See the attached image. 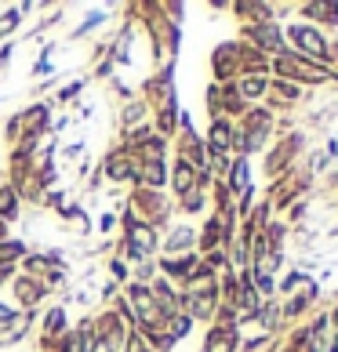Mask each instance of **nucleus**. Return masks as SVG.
Segmentation results:
<instances>
[{
	"mask_svg": "<svg viewBox=\"0 0 338 352\" xmlns=\"http://www.w3.org/2000/svg\"><path fill=\"white\" fill-rule=\"evenodd\" d=\"M331 236H338V226H335V229H331Z\"/></svg>",
	"mask_w": 338,
	"mask_h": 352,
	"instance_id": "f3484780",
	"label": "nucleus"
},
{
	"mask_svg": "<svg viewBox=\"0 0 338 352\" xmlns=\"http://www.w3.org/2000/svg\"><path fill=\"white\" fill-rule=\"evenodd\" d=\"M113 276H116V280H127V265L120 262V258L113 262Z\"/></svg>",
	"mask_w": 338,
	"mask_h": 352,
	"instance_id": "4468645a",
	"label": "nucleus"
},
{
	"mask_svg": "<svg viewBox=\"0 0 338 352\" xmlns=\"http://www.w3.org/2000/svg\"><path fill=\"white\" fill-rule=\"evenodd\" d=\"M15 320H19V312L11 309V305H4V302H0V323H15Z\"/></svg>",
	"mask_w": 338,
	"mask_h": 352,
	"instance_id": "ddd939ff",
	"label": "nucleus"
},
{
	"mask_svg": "<svg viewBox=\"0 0 338 352\" xmlns=\"http://www.w3.org/2000/svg\"><path fill=\"white\" fill-rule=\"evenodd\" d=\"M189 189H197V171H193V164L182 156V160L175 164V192H178V197H186Z\"/></svg>",
	"mask_w": 338,
	"mask_h": 352,
	"instance_id": "20e7f679",
	"label": "nucleus"
},
{
	"mask_svg": "<svg viewBox=\"0 0 338 352\" xmlns=\"http://www.w3.org/2000/svg\"><path fill=\"white\" fill-rule=\"evenodd\" d=\"M102 22H106V11H91V15H87V22L81 25V30H76V36H84L87 30H95V25H102Z\"/></svg>",
	"mask_w": 338,
	"mask_h": 352,
	"instance_id": "9b49d317",
	"label": "nucleus"
},
{
	"mask_svg": "<svg viewBox=\"0 0 338 352\" xmlns=\"http://www.w3.org/2000/svg\"><path fill=\"white\" fill-rule=\"evenodd\" d=\"M302 11H306V15H320V22L338 25V4H306Z\"/></svg>",
	"mask_w": 338,
	"mask_h": 352,
	"instance_id": "423d86ee",
	"label": "nucleus"
},
{
	"mask_svg": "<svg viewBox=\"0 0 338 352\" xmlns=\"http://www.w3.org/2000/svg\"><path fill=\"white\" fill-rule=\"evenodd\" d=\"M124 236H127V254L131 258H149L157 251V232H153V226H146L142 218L124 221Z\"/></svg>",
	"mask_w": 338,
	"mask_h": 352,
	"instance_id": "f03ea898",
	"label": "nucleus"
},
{
	"mask_svg": "<svg viewBox=\"0 0 338 352\" xmlns=\"http://www.w3.org/2000/svg\"><path fill=\"white\" fill-rule=\"evenodd\" d=\"M0 236H4V218H0Z\"/></svg>",
	"mask_w": 338,
	"mask_h": 352,
	"instance_id": "dca6fc26",
	"label": "nucleus"
},
{
	"mask_svg": "<svg viewBox=\"0 0 338 352\" xmlns=\"http://www.w3.org/2000/svg\"><path fill=\"white\" fill-rule=\"evenodd\" d=\"M15 291H19V298H22V305H33L36 298L44 294V287H41V283H30V276H19V280H15Z\"/></svg>",
	"mask_w": 338,
	"mask_h": 352,
	"instance_id": "39448f33",
	"label": "nucleus"
},
{
	"mask_svg": "<svg viewBox=\"0 0 338 352\" xmlns=\"http://www.w3.org/2000/svg\"><path fill=\"white\" fill-rule=\"evenodd\" d=\"M62 323H66V309H51V316H47V327H44V334H47V338H55Z\"/></svg>",
	"mask_w": 338,
	"mask_h": 352,
	"instance_id": "9d476101",
	"label": "nucleus"
},
{
	"mask_svg": "<svg viewBox=\"0 0 338 352\" xmlns=\"http://www.w3.org/2000/svg\"><path fill=\"white\" fill-rule=\"evenodd\" d=\"M189 240H193V229H189V226H182V229L171 232V240H167L164 251H167V254H178V247H186Z\"/></svg>",
	"mask_w": 338,
	"mask_h": 352,
	"instance_id": "6e6552de",
	"label": "nucleus"
},
{
	"mask_svg": "<svg viewBox=\"0 0 338 352\" xmlns=\"http://www.w3.org/2000/svg\"><path fill=\"white\" fill-rule=\"evenodd\" d=\"M113 221H116V218H113V214H106V218L98 221V229H102V232H109V229H113Z\"/></svg>",
	"mask_w": 338,
	"mask_h": 352,
	"instance_id": "2eb2a0df",
	"label": "nucleus"
},
{
	"mask_svg": "<svg viewBox=\"0 0 338 352\" xmlns=\"http://www.w3.org/2000/svg\"><path fill=\"white\" fill-rule=\"evenodd\" d=\"M288 41L298 44V58H328L331 55V44H328V36H324L320 30H309V25H291L288 30Z\"/></svg>",
	"mask_w": 338,
	"mask_h": 352,
	"instance_id": "f257e3e1",
	"label": "nucleus"
},
{
	"mask_svg": "<svg viewBox=\"0 0 338 352\" xmlns=\"http://www.w3.org/2000/svg\"><path fill=\"white\" fill-rule=\"evenodd\" d=\"M251 41L258 44V47H266V51H284V41H280V30L273 22H258L255 30H251Z\"/></svg>",
	"mask_w": 338,
	"mask_h": 352,
	"instance_id": "7ed1b4c3",
	"label": "nucleus"
},
{
	"mask_svg": "<svg viewBox=\"0 0 338 352\" xmlns=\"http://www.w3.org/2000/svg\"><path fill=\"white\" fill-rule=\"evenodd\" d=\"M302 283H306V272L302 269H291L288 280H284V291H295V287H302Z\"/></svg>",
	"mask_w": 338,
	"mask_h": 352,
	"instance_id": "f8f14e48",
	"label": "nucleus"
},
{
	"mask_svg": "<svg viewBox=\"0 0 338 352\" xmlns=\"http://www.w3.org/2000/svg\"><path fill=\"white\" fill-rule=\"evenodd\" d=\"M269 87V80L266 76H248V80H240V98L248 95V98H255V95H262V91Z\"/></svg>",
	"mask_w": 338,
	"mask_h": 352,
	"instance_id": "0eeeda50",
	"label": "nucleus"
},
{
	"mask_svg": "<svg viewBox=\"0 0 338 352\" xmlns=\"http://www.w3.org/2000/svg\"><path fill=\"white\" fill-rule=\"evenodd\" d=\"M19 15H22L19 8H11V11H4V15H0V36H8V33H11V30H15V25L22 22Z\"/></svg>",
	"mask_w": 338,
	"mask_h": 352,
	"instance_id": "1a4fd4ad",
	"label": "nucleus"
}]
</instances>
